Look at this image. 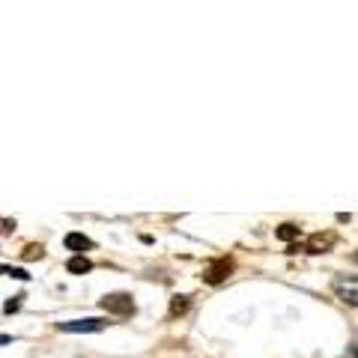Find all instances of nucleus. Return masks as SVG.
<instances>
[{"instance_id": "nucleus-3", "label": "nucleus", "mask_w": 358, "mask_h": 358, "mask_svg": "<svg viewBox=\"0 0 358 358\" xmlns=\"http://www.w3.org/2000/svg\"><path fill=\"white\" fill-rule=\"evenodd\" d=\"M230 272H233V263L227 260V257H221V260H215V263H212V266L206 268L203 278H206V284H221Z\"/></svg>"}, {"instance_id": "nucleus-9", "label": "nucleus", "mask_w": 358, "mask_h": 358, "mask_svg": "<svg viewBox=\"0 0 358 358\" xmlns=\"http://www.w3.org/2000/svg\"><path fill=\"white\" fill-rule=\"evenodd\" d=\"M0 275H6V278H15V281H27V272L24 268H18V266H0Z\"/></svg>"}, {"instance_id": "nucleus-6", "label": "nucleus", "mask_w": 358, "mask_h": 358, "mask_svg": "<svg viewBox=\"0 0 358 358\" xmlns=\"http://www.w3.org/2000/svg\"><path fill=\"white\" fill-rule=\"evenodd\" d=\"M334 289L341 293L343 301H350V305H355L358 296H355V278H350V281H334Z\"/></svg>"}, {"instance_id": "nucleus-2", "label": "nucleus", "mask_w": 358, "mask_h": 358, "mask_svg": "<svg viewBox=\"0 0 358 358\" xmlns=\"http://www.w3.org/2000/svg\"><path fill=\"white\" fill-rule=\"evenodd\" d=\"M105 326H108V320L87 317V320H69V322H60V331H69V334H87V331H102Z\"/></svg>"}, {"instance_id": "nucleus-11", "label": "nucleus", "mask_w": 358, "mask_h": 358, "mask_svg": "<svg viewBox=\"0 0 358 358\" xmlns=\"http://www.w3.org/2000/svg\"><path fill=\"white\" fill-rule=\"evenodd\" d=\"M185 310H188V296H176L171 305V313H185Z\"/></svg>"}, {"instance_id": "nucleus-7", "label": "nucleus", "mask_w": 358, "mask_h": 358, "mask_svg": "<svg viewBox=\"0 0 358 358\" xmlns=\"http://www.w3.org/2000/svg\"><path fill=\"white\" fill-rule=\"evenodd\" d=\"M66 268H69V272H72V275H87V272H90V268H93V263H90V260H87V257H72V260H69V263H66Z\"/></svg>"}, {"instance_id": "nucleus-10", "label": "nucleus", "mask_w": 358, "mask_h": 358, "mask_svg": "<svg viewBox=\"0 0 358 358\" xmlns=\"http://www.w3.org/2000/svg\"><path fill=\"white\" fill-rule=\"evenodd\" d=\"M21 257H24V260H42V245H27Z\"/></svg>"}, {"instance_id": "nucleus-1", "label": "nucleus", "mask_w": 358, "mask_h": 358, "mask_svg": "<svg viewBox=\"0 0 358 358\" xmlns=\"http://www.w3.org/2000/svg\"><path fill=\"white\" fill-rule=\"evenodd\" d=\"M102 310L117 313V317H129V313H134V301L129 293H110L102 299Z\"/></svg>"}, {"instance_id": "nucleus-13", "label": "nucleus", "mask_w": 358, "mask_h": 358, "mask_svg": "<svg viewBox=\"0 0 358 358\" xmlns=\"http://www.w3.org/2000/svg\"><path fill=\"white\" fill-rule=\"evenodd\" d=\"M9 341H13V338H9V334H0V346H6Z\"/></svg>"}, {"instance_id": "nucleus-4", "label": "nucleus", "mask_w": 358, "mask_h": 358, "mask_svg": "<svg viewBox=\"0 0 358 358\" xmlns=\"http://www.w3.org/2000/svg\"><path fill=\"white\" fill-rule=\"evenodd\" d=\"M63 245H66L69 251H78V257H84V251L93 248V239L84 236V233H69V236L63 239Z\"/></svg>"}, {"instance_id": "nucleus-8", "label": "nucleus", "mask_w": 358, "mask_h": 358, "mask_svg": "<svg viewBox=\"0 0 358 358\" xmlns=\"http://www.w3.org/2000/svg\"><path fill=\"white\" fill-rule=\"evenodd\" d=\"M299 227H296V224H281V227H278L275 230V236L278 239H281V242H293V239H299Z\"/></svg>"}, {"instance_id": "nucleus-12", "label": "nucleus", "mask_w": 358, "mask_h": 358, "mask_svg": "<svg viewBox=\"0 0 358 358\" xmlns=\"http://www.w3.org/2000/svg\"><path fill=\"white\" fill-rule=\"evenodd\" d=\"M21 299H24V296H15V301H6V308H3V310H6V313H15V310L21 308Z\"/></svg>"}, {"instance_id": "nucleus-5", "label": "nucleus", "mask_w": 358, "mask_h": 358, "mask_svg": "<svg viewBox=\"0 0 358 358\" xmlns=\"http://www.w3.org/2000/svg\"><path fill=\"white\" fill-rule=\"evenodd\" d=\"M331 245H334V233H326V236H322V233H317V236L308 239V251H310V254H326Z\"/></svg>"}]
</instances>
